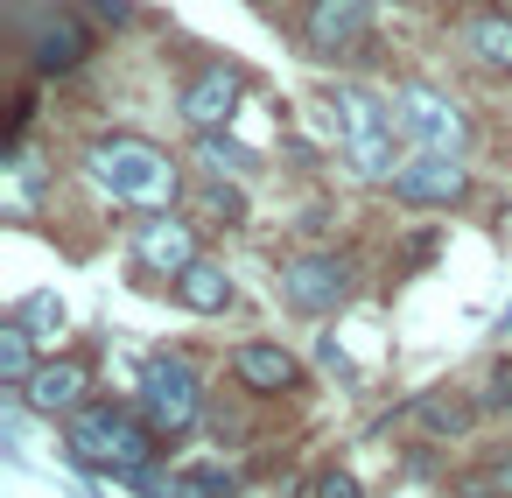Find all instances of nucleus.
Listing matches in <instances>:
<instances>
[{
    "label": "nucleus",
    "mask_w": 512,
    "mask_h": 498,
    "mask_svg": "<svg viewBox=\"0 0 512 498\" xmlns=\"http://www.w3.org/2000/svg\"><path fill=\"white\" fill-rule=\"evenodd\" d=\"M36 365H43V358H36V330H29L22 316H8V323H0V379L22 393V386L36 379Z\"/></svg>",
    "instance_id": "16"
},
{
    "label": "nucleus",
    "mask_w": 512,
    "mask_h": 498,
    "mask_svg": "<svg viewBox=\"0 0 512 498\" xmlns=\"http://www.w3.org/2000/svg\"><path fill=\"white\" fill-rule=\"evenodd\" d=\"M204 253H197V225L190 218H176V211H155V218H141L134 225V267L141 274H190Z\"/></svg>",
    "instance_id": "10"
},
{
    "label": "nucleus",
    "mask_w": 512,
    "mask_h": 498,
    "mask_svg": "<svg viewBox=\"0 0 512 498\" xmlns=\"http://www.w3.org/2000/svg\"><path fill=\"white\" fill-rule=\"evenodd\" d=\"M204 218H211V225H246V197L225 190V183L211 176V190H204Z\"/></svg>",
    "instance_id": "21"
},
{
    "label": "nucleus",
    "mask_w": 512,
    "mask_h": 498,
    "mask_svg": "<svg viewBox=\"0 0 512 498\" xmlns=\"http://www.w3.org/2000/svg\"><path fill=\"white\" fill-rule=\"evenodd\" d=\"M85 50H92V36H85L71 15H57V22L36 29V71H78Z\"/></svg>",
    "instance_id": "15"
},
{
    "label": "nucleus",
    "mask_w": 512,
    "mask_h": 498,
    "mask_svg": "<svg viewBox=\"0 0 512 498\" xmlns=\"http://www.w3.org/2000/svg\"><path fill=\"white\" fill-rule=\"evenodd\" d=\"M393 134H400L393 99L365 85H337V148L358 183H393Z\"/></svg>",
    "instance_id": "3"
},
{
    "label": "nucleus",
    "mask_w": 512,
    "mask_h": 498,
    "mask_svg": "<svg viewBox=\"0 0 512 498\" xmlns=\"http://www.w3.org/2000/svg\"><path fill=\"white\" fill-rule=\"evenodd\" d=\"M414 421H421L428 435H463V428L477 421V407H470L463 393H421V400H414Z\"/></svg>",
    "instance_id": "17"
},
{
    "label": "nucleus",
    "mask_w": 512,
    "mask_h": 498,
    "mask_svg": "<svg viewBox=\"0 0 512 498\" xmlns=\"http://www.w3.org/2000/svg\"><path fill=\"white\" fill-rule=\"evenodd\" d=\"M15 316H22V323H29V330H36V337H43V330H50V323H64V302H57V295H29V302H22V309H15Z\"/></svg>",
    "instance_id": "22"
},
{
    "label": "nucleus",
    "mask_w": 512,
    "mask_h": 498,
    "mask_svg": "<svg viewBox=\"0 0 512 498\" xmlns=\"http://www.w3.org/2000/svg\"><path fill=\"white\" fill-rule=\"evenodd\" d=\"M169 288H176V302H183L190 316H225V309H232V274H225L218 260H197V267L176 274Z\"/></svg>",
    "instance_id": "14"
},
{
    "label": "nucleus",
    "mask_w": 512,
    "mask_h": 498,
    "mask_svg": "<svg viewBox=\"0 0 512 498\" xmlns=\"http://www.w3.org/2000/svg\"><path fill=\"white\" fill-rule=\"evenodd\" d=\"M372 36V0H309L302 8V43L309 57H344Z\"/></svg>",
    "instance_id": "11"
},
{
    "label": "nucleus",
    "mask_w": 512,
    "mask_h": 498,
    "mask_svg": "<svg viewBox=\"0 0 512 498\" xmlns=\"http://www.w3.org/2000/svg\"><path fill=\"white\" fill-rule=\"evenodd\" d=\"M190 155H197L211 176H253V169H260V155H253V148H239L232 134H197V148H190Z\"/></svg>",
    "instance_id": "18"
},
{
    "label": "nucleus",
    "mask_w": 512,
    "mask_h": 498,
    "mask_svg": "<svg viewBox=\"0 0 512 498\" xmlns=\"http://www.w3.org/2000/svg\"><path fill=\"white\" fill-rule=\"evenodd\" d=\"M393 197L414 204V211H449V204L470 197V169L456 155H414V162L393 169Z\"/></svg>",
    "instance_id": "9"
},
{
    "label": "nucleus",
    "mask_w": 512,
    "mask_h": 498,
    "mask_svg": "<svg viewBox=\"0 0 512 498\" xmlns=\"http://www.w3.org/2000/svg\"><path fill=\"white\" fill-rule=\"evenodd\" d=\"M309 498H365V491H358V477H351V470H316Z\"/></svg>",
    "instance_id": "23"
},
{
    "label": "nucleus",
    "mask_w": 512,
    "mask_h": 498,
    "mask_svg": "<svg viewBox=\"0 0 512 498\" xmlns=\"http://www.w3.org/2000/svg\"><path fill=\"white\" fill-rule=\"evenodd\" d=\"M169 498H232V477H225L218 463H204V470H183V477L169 484Z\"/></svg>",
    "instance_id": "19"
},
{
    "label": "nucleus",
    "mask_w": 512,
    "mask_h": 498,
    "mask_svg": "<svg viewBox=\"0 0 512 498\" xmlns=\"http://www.w3.org/2000/svg\"><path fill=\"white\" fill-rule=\"evenodd\" d=\"M274 281H281V302L295 316H337L351 302V288H358V260L337 253V246H302V253L281 260Z\"/></svg>",
    "instance_id": "5"
},
{
    "label": "nucleus",
    "mask_w": 512,
    "mask_h": 498,
    "mask_svg": "<svg viewBox=\"0 0 512 498\" xmlns=\"http://www.w3.org/2000/svg\"><path fill=\"white\" fill-rule=\"evenodd\" d=\"M456 43H463V57H470L484 78H512V15H505V8H477V15H463Z\"/></svg>",
    "instance_id": "13"
},
{
    "label": "nucleus",
    "mask_w": 512,
    "mask_h": 498,
    "mask_svg": "<svg viewBox=\"0 0 512 498\" xmlns=\"http://www.w3.org/2000/svg\"><path fill=\"white\" fill-rule=\"evenodd\" d=\"M134 407L148 414V428H155L162 442H176V435H190L197 414H204V372H197L183 351H155V358L141 365Z\"/></svg>",
    "instance_id": "4"
},
{
    "label": "nucleus",
    "mask_w": 512,
    "mask_h": 498,
    "mask_svg": "<svg viewBox=\"0 0 512 498\" xmlns=\"http://www.w3.org/2000/svg\"><path fill=\"white\" fill-rule=\"evenodd\" d=\"M239 99H246V71L239 64H197L176 92V113L190 134H225L239 120Z\"/></svg>",
    "instance_id": "7"
},
{
    "label": "nucleus",
    "mask_w": 512,
    "mask_h": 498,
    "mask_svg": "<svg viewBox=\"0 0 512 498\" xmlns=\"http://www.w3.org/2000/svg\"><path fill=\"white\" fill-rule=\"evenodd\" d=\"M85 183L106 197V204H127V211H176L183 197V162L148 141V134H99L85 148Z\"/></svg>",
    "instance_id": "1"
},
{
    "label": "nucleus",
    "mask_w": 512,
    "mask_h": 498,
    "mask_svg": "<svg viewBox=\"0 0 512 498\" xmlns=\"http://www.w3.org/2000/svg\"><path fill=\"white\" fill-rule=\"evenodd\" d=\"M22 407H29V414H43V421H71V414H85V407H92V365H85L78 351L43 358V365H36V379L22 386Z\"/></svg>",
    "instance_id": "8"
},
{
    "label": "nucleus",
    "mask_w": 512,
    "mask_h": 498,
    "mask_svg": "<svg viewBox=\"0 0 512 498\" xmlns=\"http://www.w3.org/2000/svg\"><path fill=\"white\" fill-rule=\"evenodd\" d=\"M232 379H239L253 400H281V393L302 386V358L281 351V344H267V337H253V344L232 351Z\"/></svg>",
    "instance_id": "12"
},
{
    "label": "nucleus",
    "mask_w": 512,
    "mask_h": 498,
    "mask_svg": "<svg viewBox=\"0 0 512 498\" xmlns=\"http://www.w3.org/2000/svg\"><path fill=\"white\" fill-rule=\"evenodd\" d=\"M491 8H505V0H491Z\"/></svg>",
    "instance_id": "25"
},
{
    "label": "nucleus",
    "mask_w": 512,
    "mask_h": 498,
    "mask_svg": "<svg viewBox=\"0 0 512 498\" xmlns=\"http://www.w3.org/2000/svg\"><path fill=\"white\" fill-rule=\"evenodd\" d=\"M484 407H512V351L491 365V393H484Z\"/></svg>",
    "instance_id": "24"
},
{
    "label": "nucleus",
    "mask_w": 512,
    "mask_h": 498,
    "mask_svg": "<svg viewBox=\"0 0 512 498\" xmlns=\"http://www.w3.org/2000/svg\"><path fill=\"white\" fill-rule=\"evenodd\" d=\"M393 113H400V134H407L421 155H456V162H463V148H470V113H463L442 85L407 78V85L393 92Z\"/></svg>",
    "instance_id": "6"
},
{
    "label": "nucleus",
    "mask_w": 512,
    "mask_h": 498,
    "mask_svg": "<svg viewBox=\"0 0 512 498\" xmlns=\"http://www.w3.org/2000/svg\"><path fill=\"white\" fill-rule=\"evenodd\" d=\"M463 498H512V456L470 470V477H463Z\"/></svg>",
    "instance_id": "20"
},
{
    "label": "nucleus",
    "mask_w": 512,
    "mask_h": 498,
    "mask_svg": "<svg viewBox=\"0 0 512 498\" xmlns=\"http://www.w3.org/2000/svg\"><path fill=\"white\" fill-rule=\"evenodd\" d=\"M64 449L85 463V470H106V477H141L162 449V435L148 428L141 407L127 400H92L85 414L64 421Z\"/></svg>",
    "instance_id": "2"
}]
</instances>
